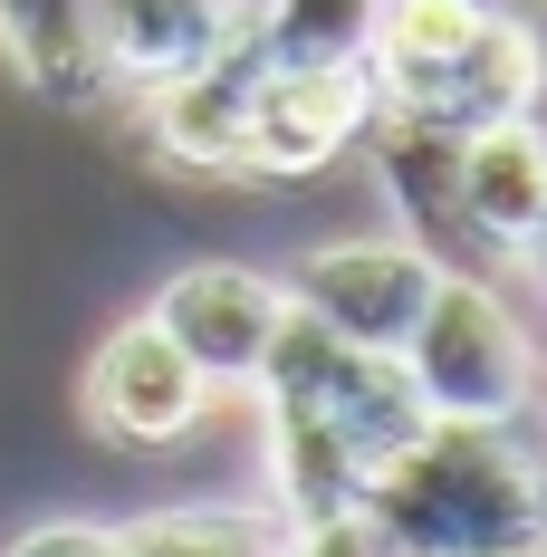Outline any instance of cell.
<instances>
[{
	"mask_svg": "<svg viewBox=\"0 0 547 557\" xmlns=\"http://www.w3.org/2000/svg\"><path fill=\"white\" fill-rule=\"evenodd\" d=\"M0 49L49 107H107V58H97V0H0Z\"/></svg>",
	"mask_w": 547,
	"mask_h": 557,
	"instance_id": "7c38bea8",
	"label": "cell"
},
{
	"mask_svg": "<svg viewBox=\"0 0 547 557\" xmlns=\"http://www.w3.org/2000/svg\"><path fill=\"white\" fill-rule=\"evenodd\" d=\"M461 222H471L481 278L547 260V135L529 115L461 135Z\"/></svg>",
	"mask_w": 547,
	"mask_h": 557,
	"instance_id": "9c48e42d",
	"label": "cell"
},
{
	"mask_svg": "<svg viewBox=\"0 0 547 557\" xmlns=\"http://www.w3.org/2000/svg\"><path fill=\"white\" fill-rule=\"evenodd\" d=\"M240 29H250L240 0H97V58H107L115 97H145V87L212 67Z\"/></svg>",
	"mask_w": 547,
	"mask_h": 557,
	"instance_id": "8fae6325",
	"label": "cell"
},
{
	"mask_svg": "<svg viewBox=\"0 0 547 557\" xmlns=\"http://www.w3.org/2000/svg\"><path fill=\"white\" fill-rule=\"evenodd\" d=\"M250 87H260L250 29H240L212 67H192V77H173V87H145L135 107H145L154 154L183 164V173H250Z\"/></svg>",
	"mask_w": 547,
	"mask_h": 557,
	"instance_id": "30bf717a",
	"label": "cell"
},
{
	"mask_svg": "<svg viewBox=\"0 0 547 557\" xmlns=\"http://www.w3.org/2000/svg\"><path fill=\"white\" fill-rule=\"evenodd\" d=\"M375 125V87L365 67H278L260 58V87H250V173H327L346 145H365Z\"/></svg>",
	"mask_w": 547,
	"mask_h": 557,
	"instance_id": "ba28073f",
	"label": "cell"
},
{
	"mask_svg": "<svg viewBox=\"0 0 547 557\" xmlns=\"http://www.w3.org/2000/svg\"><path fill=\"white\" fill-rule=\"evenodd\" d=\"M433 260L413 250V240H327V250H308V260H288L278 288H288V308L298 318H318L327 336H356V346H403L413 318H423V298H433Z\"/></svg>",
	"mask_w": 547,
	"mask_h": 557,
	"instance_id": "5b68a950",
	"label": "cell"
},
{
	"mask_svg": "<svg viewBox=\"0 0 547 557\" xmlns=\"http://www.w3.org/2000/svg\"><path fill=\"white\" fill-rule=\"evenodd\" d=\"M547 87V49L490 10L461 49H442L433 67H413V77H394L375 87V115H403V125H442V135H481V125H509V115H529Z\"/></svg>",
	"mask_w": 547,
	"mask_h": 557,
	"instance_id": "277c9868",
	"label": "cell"
},
{
	"mask_svg": "<svg viewBox=\"0 0 547 557\" xmlns=\"http://www.w3.org/2000/svg\"><path fill=\"white\" fill-rule=\"evenodd\" d=\"M394 557H481L547 539V451L519 443V423H423L413 443L365 481Z\"/></svg>",
	"mask_w": 547,
	"mask_h": 557,
	"instance_id": "7a4b0ae2",
	"label": "cell"
},
{
	"mask_svg": "<svg viewBox=\"0 0 547 557\" xmlns=\"http://www.w3.org/2000/svg\"><path fill=\"white\" fill-rule=\"evenodd\" d=\"M538 270H547V260H538Z\"/></svg>",
	"mask_w": 547,
	"mask_h": 557,
	"instance_id": "e0dca14e",
	"label": "cell"
},
{
	"mask_svg": "<svg viewBox=\"0 0 547 557\" xmlns=\"http://www.w3.org/2000/svg\"><path fill=\"white\" fill-rule=\"evenodd\" d=\"M212 394L221 385L154 327V318H125V327L87 356V423H97L107 443H135V451L183 443V433L212 413Z\"/></svg>",
	"mask_w": 547,
	"mask_h": 557,
	"instance_id": "52a82bcc",
	"label": "cell"
},
{
	"mask_svg": "<svg viewBox=\"0 0 547 557\" xmlns=\"http://www.w3.org/2000/svg\"><path fill=\"white\" fill-rule=\"evenodd\" d=\"M0 557H125V539H115V529H97V519H49V529L10 539Z\"/></svg>",
	"mask_w": 547,
	"mask_h": 557,
	"instance_id": "2e32d148",
	"label": "cell"
},
{
	"mask_svg": "<svg viewBox=\"0 0 547 557\" xmlns=\"http://www.w3.org/2000/svg\"><path fill=\"white\" fill-rule=\"evenodd\" d=\"M145 318H154L212 385H260L278 327H288V288H278L270 270H240V260H192V270H173L164 288H154Z\"/></svg>",
	"mask_w": 547,
	"mask_h": 557,
	"instance_id": "8992f818",
	"label": "cell"
},
{
	"mask_svg": "<svg viewBox=\"0 0 547 557\" xmlns=\"http://www.w3.org/2000/svg\"><path fill=\"white\" fill-rule=\"evenodd\" d=\"M125 557H278V529L231 519V509H164L145 529H115Z\"/></svg>",
	"mask_w": 547,
	"mask_h": 557,
	"instance_id": "5bb4252c",
	"label": "cell"
},
{
	"mask_svg": "<svg viewBox=\"0 0 547 557\" xmlns=\"http://www.w3.org/2000/svg\"><path fill=\"white\" fill-rule=\"evenodd\" d=\"M260 404H270V491L288 519L356 509L365 481L433 423L413 375H403V356L327 336L298 308H288L270 366H260Z\"/></svg>",
	"mask_w": 547,
	"mask_h": 557,
	"instance_id": "6da1fadb",
	"label": "cell"
},
{
	"mask_svg": "<svg viewBox=\"0 0 547 557\" xmlns=\"http://www.w3.org/2000/svg\"><path fill=\"white\" fill-rule=\"evenodd\" d=\"M394 356H403V375H413L433 423H519L529 394H538V346L519 327V308L499 298V278L442 270Z\"/></svg>",
	"mask_w": 547,
	"mask_h": 557,
	"instance_id": "3957f363",
	"label": "cell"
},
{
	"mask_svg": "<svg viewBox=\"0 0 547 557\" xmlns=\"http://www.w3.org/2000/svg\"><path fill=\"white\" fill-rule=\"evenodd\" d=\"M384 0H250V49L278 67H365Z\"/></svg>",
	"mask_w": 547,
	"mask_h": 557,
	"instance_id": "4fadbf2b",
	"label": "cell"
},
{
	"mask_svg": "<svg viewBox=\"0 0 547 557\" xmlns=\"http://www.w3.org/2000/svg\"><path fill=\"white\" fill-rule=\"evenodd\" d=\"M278 557H394V539H384L375 519H365V500H356V509L288 519V529H278Z\"/></svg>",
	"mask_w": 547,
	"mask_h": 557,
	"instance_id": "9a60e30c",
	"label": "cell"
}]
</instances>
